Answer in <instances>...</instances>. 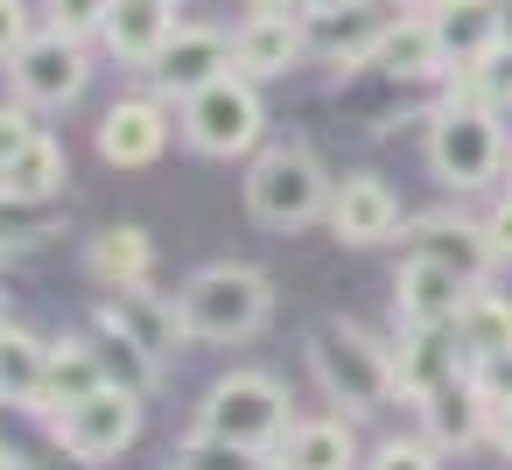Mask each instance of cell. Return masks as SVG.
Masks as SVG:
<instances>
[{
	"mask_svg": "<svg viewBox=\"0 0 512 470\" xmlns=\"http://www.w3.org/2000/svg\"><path fill=\"white\" fill-rule=\"evenodd\" d=\"M456 344H463V358L470 365H484V358H498V351H512V302L505 295H491L484 281L470 288V302L456 309Z\"/></svg>",
	"mask_w": 512,
	"mask_h": 470,
	"instance_id": "obj_25",
	"label": "cell"
},
{
	"mask_svg": "<svg viewBox=\"0 0 512 470\" xmlns=\"http://www.w3.org/2000/svg\"><path fill=\"white\" fill-rule=\"evenodd\" d=\"M351 8H365V0H302V15H309V22H323V15H351Z\"/></svg>",
	"mask_w": 512,
	"mask_h": 470,
	"instance_id": "obj_38",
	"label": "cell"
},
{
	"mask_svg": "<svg viewBox=\"0 0 512 470\" xmlns=\"http://www.w3.org/2000/svg\"><path fill=\"white\" fill-rule=\"evenodd\" d=\"M498 36H505V50H512V0H498Z\"/></svg>",
	"mask_w": 512,
	"mask_h": 470,
	"instance_id": "obj_39",
	"label": "cell"
},
{
	"mask_svg": "<svg viewBox=\"0 0 512 470\" xmlns=\"http://www.w3.org/2000/svg\"><path fill=\"white\" fill-rule=\"evenodd\" d=\"M393 365H400V393L407 400H428V393H442L449 379H463V344H456V330H421V323H400V351H393Z\"/></svg>",
	"mask_w": 512,
	"mask_h": 470,
	"instance_id": "obj_16",
	"label": "cell"
},
{
	"mask_svg": "<svg viewBox=\"0 0 512 470\" xmlns=\"http://www.w3.org/2000/svg\"><path fill=\"white\" fill-rule=\"evenodd\" d=\"M85 274L113 295V288H148V274H155V246H148V232L141 225H106V232H92V246H85Z\"/></svg>",
	"mask_w": 512,
	"mask_h": 470,
	"instance_id": "obj_19",
	"label": "cell"
},
{
	"mask_svg": "<svg viewBox=\"0 0 512 470\" xmlns=\"http://www.w3.org/2000/svg\"><path fill=\"white\" fill-rule=\"evenodd\" d=\"M407 260H435V267H456L463 281H484V267H491L498 253H491L484 225L435 211V218H414V232H407Z\"/></svg>",
	"mask_w": 512,
	"mask_h": 470,
	"instance_id": "obj_15",
	"label": "cell"
},
{
	"mask_svg": "<svg viewBox=\"0 0 512 470\" xmlns=\"http://www.w3.org/2000/svg\"><path fill=\"white\" fill-rule=\"evenodd\" d=\"M365 64H379L386 78H428V71H442V43H435V22H428V15L386 22V36L372 43V57H365Z\"/></svg>",
	"mask_w": 512,
	"mask_h": 470,
	"instance_id": "obj_24",
	"label": "cell"
},
{
	"mask_svg": "<svg viewBox=\"0 0 512 470\" xmlns=\"http://www.w3.org/2000/svg\"><path fill=\"white\" fill-rule=\"evenodd\" d=\"M330 176H323V162L302 148V141H281V148H260L253 155V169H246V211H253V225H267V232H302V225H316L323 211H330Z\"/></svg>",
	"mask_w": 512,
	"mask_h": 470,
	"instance_id": "obj_2",
	"label": "cell"
},
{
	"mask_svg": "<svg viewBox=\"0 0 512 470\" xmlns=\"http://www.w3.org/2000/svg\"><path fill=\"white\" fill-rule=\"evenodd\" d=\"M253 8H302V0H253Z\"/></svg>",
	"mask_w": 512,
	"mask_h": 470,
	"instance_id": "obj_40",
	"label": "cell"
},
{
	"mask_svg": "<svg viewBox=\"0 0 512 470\" xmlns=\"http://www.w3.org/2000/svg\"><path fill=\"white\" fill-rule=\"evenodd\" d=\"M106 379H113V372H106V351L64 337V344H50V372H43V400H36V407H43V414H64V407L92 400Z\"/></svg>",
	"mask_w": 512,
	"mask_h": 470,
	"instance_id": "obj_21",
	"label": "cell"
},
{
	"mask_svg": "<svg viewBox=\"0 0 512 470\" xmlns=\"http://www.w3.org/2000/svg\"><path fill=\"white\" fill-rule=\"evenodd\" d=\"M491 442H498V456L512 463V400H505V407H491Z\"/></svg>",
	"mask_w": 512,
	"mask_h": 470,
	"instance_id": "obj_37",
	"label": "cell"
},
{
	"mask_svg": "<svg viewBox=\"0 0 512 470\" xmlns=\"http://www.w3.org/2000/svg\"><path fill=\"white\" fill-rule=\"evenodd\" d=\"M365 470H442V463H435V442H379Z\"/></svg>",
	"mask_w": 512,
	"mask_h": 470,
	"instance_id": "obj_32",
	"label": "cell"
},
{
	"mask_svg": "<svg viewBox=\"0 0 512 470\" xmlns=\"http://www.w3.org/2000/svg\"><path fill=\"white\" fill-rule=\"evenodd\" d=\"M0 330H8V309H0Z\"/></svg>",
	"mask_w": 512,
	"mask_h": 470,
	"instance_id": "obj_41",
	"label": "cell"
},
{
	"mask_svg": "<svg viewBox=\"0 0 512 470\" xmlns=\"http://www.w3.org/2000/svg\"><path fill=\"white\" fill-rule=\"evenodd\" d=\"M169 148V113L155 99H120L106 120H99V155L113 169H155Z\"/></svg>",
	"mask_w": 512,
	"mask_h": 470,
	"instance_id": "obj_14",
	"label": "cell"
},
{
	"mask_svg": "<svg viewBox=\"0 0 512 470\" xmlns=\"http://www.w3.org/2000/svg\"><path fill=\"white\" fill-rule=\"evenodd\" d=\"M176 36V0H113V15H106V43L120 64H155L162 43Z\"/></svg>",
	"mask_w": 512,
	"mask_h": 470,
	"instance_id": "obj_18",
	"label": "cell"
},
{
	"mask_svg": "<svg viewBox=\"0 0 512 470\" xmlns=\"http://www.w3.org/2000/svg\"><path fill=\"white\" fill-rule=\"evenodd\" d=\"M428 169L449 183V190H491L498 169H505V127H498V106L484 99H449L428 127Z\"/></svg>",
	"mask_w": 512,
	"mask_h": 470,
	"instance_id": "obj_4",
	"label": "cell"
},
{
	"mask_svg": "<svg viewBox=\"0 0 512 470\" xmlns=\"http://www.w3.org/2000/svg\"><path fill=\"white\" fill-rule=\"evenodd\" d=\"M50 428H57V442L71 449V463H113V456L141 435V393L106 379L92 400H78V407L50 414Z\"/></svg>",
	"mask_w": 512,
	"mask_h": 470,
	"instance_id": "obj_7",
	"label": "cell"
},
{
	"mask_svg": "<svg viewBox=\"0 0 512 470\" xmlns=\"http://www.w3.org/2000/svg\"><path fill=\"white\" fill-rule=\"evenodd\" d=\"M463 92L484 99V106H512V50H491L484 64L463 71Z\"/></svg>",
	"mask_w": 512,
	"mask_h": 470,
	"instance_id": "obj_29",
	"label": "cell"
},
{
	"mask_svg": "<svg viewBox=\"0 0 512 470\" xmlns=\"http://www.w3.org/2000/svg\"><path fill=\"white\" fill-rule=\"evenodd\" d=\"M8 71H15V92H22V106H71V99L85 92V78H92V64H85V43H78V36H64V29H43V36H29V43L8 57Z\"/></svg>",
	"mask_w": 512,
	"mask_h": 470,
	"instance_id": "obj_8",
	"label": "cell"
},
{
	"mask_svg": "<svg viewBox=\"0 0 512 470\" xmlns=\"http://www.w3.org/2000/svg\"><path fill=\"white\" fill-rule=\"evenodd\" d=\"M64 176H71L64 148L50 134H36L8 169H0V204H50V197H64Z\"/></svg>",
	"mask_w": 512,
	"mask_h": 470,
	"instance_id": "obj_22",
	"label": "cell"
},
{
	"mask_svg": "<svg viewBox=\"0 0 512 470\" xmlns=\"http://www.w3.org/2000/svg\"><path fill=\"white\" fill-rule=\"evenodd\" d=\"M421 407V421H428V442L435 449H463V442H477L484 428H491V400L477 393V379L463 372V379H449L442 393H428V400H414Z\"/></svg>",
	"mask_w": 512,
	"mask_h": 470,
	"instance_id": "obj_20",
	"label": "cell"
},
{
	"mask_svg": "<svg viewBox=\"0 0 512 470\" xmlns=\"http://www.w3.org/2000/svg\"><path fill=\"white\" fill-rule=\"evenodd\" d=\"M309 365H316L323 393L344 400L351 414H379V407L407 400V393H400L393 351H386L379 337H365L358 323H323V330L309 337Z\"/></svg>",
	"mask_w": 512,
	"mask_h": 470,
	"instance_id": "obj_3",
	"label": "cell"
},
{
	"mask_svg": "<svg viewBox=\"0 0 512 470\" xmlns=\"http://www.w3.org/2000/svg\"><path fill=\"white\" fill-rule=\"evenodd\" d=\"M435 43H442V64H456V71H470V64H484L491 50H505V36H498V0H435Z\"/></svg>",
	"mask_w": 512,
	"mask_h": 470,
	"instance_id": "obj_17",
	"label": "cell"
},
{
	"mask_svg": "<svg viewBox=\"0 0 512 470\" xmlns=\"http://www.w3.org/2000/svg\"><path fill=\"white\" fill-rule=\"evenodd\" d=\"M99 351H106V372H113V386H134V393H141V386L155 379V358H148V351H134L127 337H113V330H106V337H99Z\"/></svg>",
	"mask_w": 512,
	"mask_h": 470,
	"instance_id": "obj_31",
	"label": "cell"
},
{
	"mask_svg": "<svg viewBox=\"0 0 512 470\" xmlns=\"http://www.w3.org/2000/svg\"><path fill=\"white\" fill-rule=\"evenodd\" d=\"M169 470H183V463H169Z\"/></svg>",
	"mask_w": 512,
	"mask_h": 470,
	"instance_id": "obj_44",
	"label": "cell"
},
{
	"mask_svg": "<svg viewBox=\"0 0 512 470\" xmlns=\"http://www.w3.org/2000/svg\"><path fill=\"white\" fill-rule=\"evenodd\" d=\"M379 36H386V15L372 8V0H365V8H351V15H323V22H316V43L337 50V57H351V64H365Z\"/></svg>",
	"mask_w": 512,
	"mask_h": 470,
	"instance_id": "obj_27",
	"label": "cell"
},
{
	"mask_svg": "<svg viewBox=\"0 0 512 470\" xmlns=\"http://www.w3.org/2000/svg\"><path fill=\"white\" fill-rule=\"evenodd\" d=\"M36 134H43V127L29 120V106H0V169H8V162H15Z\"/></svg>",
	"mask_w": 512,
	"mask_h": 470,
	"instance_id": "obj_33",
	"label": "cell"
},
{
	"mask_svg": "<svg viewBox=\"0 0 512 470\" xmlns=\"http://www.w3.org/2000/svg\"><path fill=\"white\" fill-rule=\"evenodd\" d=\"M176 463H183V470H267V456H260V449H239V442L204 435V428H190V442L176 449Z\"/></svg>",
	"mask_w": 512,
	"mask_h": 470,
	"instance_id": "obj_28",
	"label": "cell"
},
{
	"mask_svg": "<svg viewBox=\"0 0 512 470\" xmlns=\"http://www.w3.org/2000/svg\"><path fill=\"white\" fill-rule=\"evenodd\" d=\"M470 288H477V281H463L456 267H435V260H407V267H400V281H393V309H400V323H421V330H449V323H456V309L470 302Z\"/></svg>",
	"mask_w": 512,
	"mask_h": 470,
	"instance_id": "obj_13",
	"label": "cell"
},
{
	"mask_svg": "<svg viewBox=\"0 0 512 470\" xmlns=\"http://www.w3.org/2000/svg\"><path fill=\"white\" fill-rule=\"evenodd\" d=\"M0 267H8V246H0Z\"/></svg>",
	"mask_w": 512,
	"mask_h": 470,
	"instance_id": "obj_42",
	"label": "cell"
},
{
	"mask_svg": "<svg viewBox=\"0 0 512 470\" xmlns=\"http://www.w3.org/2000/svg\"><path fill=\"white\" fill-rule=\"evenodd\" d=\"M106 15H113V0H50V29L64 36H106Z\"/></svg>",
	"mask_w": 512,
	"mask_h": 470,
	"instance_id": "obj_30",
	"label": "cell"
},
{
	"mask_svg": "<svg viewBox=\"0 0 512 470\" xmlns=\"http://www.w3.org/2000/svg\"><path fill=\"white\" fill-rule=\"evenodd\" d=\"M302 50H309V29L288 8H253L232 29V71L239 78H281V71L302 64Z\"/></svg>",
	"mask_w": 512,
	"mask_h": 470,
	"instance_id": "obj_9",
	"label": "cell"
},
{
	"mask_svg": "<svg viewBox=\"0 0 512 470\" xmlns=\"http://www.w3.org/2000/svg\"><path fill=\"white\" fill-rule=\"evenodd\" d=\"M330 232L344 239V246H379V239H393L400 232V197L379 183V176H344L337 190H330Z\"/></svg>",
	"mask_w": 512,
	"mask_h": 470,
	"instance_id": "obj_12",
	"label": "cell"
},
{
	"mask_svg": "<svg viewBox=\"0 0 512 470\" xmlns=\"http://www.w3.org/2000/svg\"><path fill=\"white\" fill-rule=\"evenodd\" d=\"M358 463V435L351 421H295L281 435V470H351Z\"/></svg>",
	"mask_w": 512,
	"mask_h": 470,
	"instance_id": "obj_23",
	"label": "cell"
},
{
	"mask_svg": "<svg viewBox=\"0 0 512 470\" xmlns=\"http://www.w3.org/2000/svg\"><path fill=\"white\" fill-rule=\"evenodd\" d=\"M176 316H183V337L190 344H246L267 330L274 316V281L246 260H218V267H197L176 295Z\"/></svg>",
	"mask_w": 512,
	"mask_h": 470,
	"instance_id": "obj_1",
	"label": "cell"
},
{
	"mask_svg": "<svg viewBox=\"0 0 512 470\" xmlns=\"http://www.w3.org/2000/svg\"><path fill=\"white\" fill-rule=\"evenodd\" d=\"M0 470H15V463H0Z\"/></svg>",
	"mask_w": 512,
	"mask_h": 470,
	"instance_id": "obj_43",
	"label": "cell"
},
{
	"mask_svg": "<svg viewBox=\"0 0 512 470\" xmlns=\"http://www.w3.org/2000/svg\"><path fill=\"white\" fill-rule=\"evenodd\" d=\"M484 239H491V253H498V260H512V197L484 218Z\"/></svg>",
	"mask_w": 512,
	"mask_h": 470,
	"instance_id": "obj_36",
	"label": "cell"
},
{
	"mask_svg": "<svg viewBox=\"0 0 512 470\" xmlns=\"http://www.w3.org/2000/svg\"><path fill=\"white\" fill-rule=\"evenodd\" d=\"M470 379H477V393H484L491 407H505V400H512V351H498V358L470 365Z\"/></svg>",
	"mask_w": 512,
	"mask_h": 470,
	"instance_id": "obj_34",
	"label": "cell"
},
{
	"mask_svg": "<svg viewBox=\"0 0 512 470\" xmlns=\"http://www.w3.org/2000/svg\"><path fill=\"white\" fill-rule=\"evenodd\" d=\"M260 127H267V113H260V92H253V78H239V71H225L218 85H204V92H190L183 99V141L197 148V155H246L253 141H260Z\"/></svg>",
	"mask_w": 512,
	"mask_h": 470,
	"instance_id": "obj_6",
	"label": "cell"
},
{
	"mask_svg": "<svg viewBox=\"0 0 512 470\" xmlns=\"http://www.w3.org/2000/svg\"><path fill=\"white\" fill-rule=\"evenodd\" d=\"M43 372H50V344L29 330H0V400L8 407H36L43 400Z\"/></svg>",
	"mask_w": 512,
	"mask_h": 470,
	"instance_id": "obj_26",
	"label": "cell"
},
{
	"mask_svg": "<svg viewBox=\"0 0 512 470\" xmlns=\"http://www.w3.org/2000/svg\"><path fill=\"white\" fill-rule=\"evenodd\" d=\"M225 71H232V36H218V29H176V36L162 43V57L148 64V78H155L169 99H190V92L218 85Z\"/></svg>",
	"mask_w": 512,
	"mask_h": 470,
	"instance_id": "obj_10",
	"label": "cell"
},
{
	"mask_svg": "<svg viewBox=\"0 0 512 470\" xmlns=\"http://www.w3.org/2000/svg\"><path fill=\"white\" fill-rule=\"evenodd\" d=\"M29 43V0H0V57H15Z\"/></svg>",
	"mask_w": 512,
	"mask_h": 470,
	"instance_id": "obj_35",
	"label": "cell"
},
{
	"mask_svg": "<svg viewBox=\"0 0 512 470\" xmlns=\"http://www.w3.org/2000/svg\"><path fill=\"white\" fill-rule=\"evenodd\" d=\"M197 428L267 456V449H281V435H288L295 421H288V393H281L267 372H225V379L197 400Z\"/></svg>",
	"mask_w": 512,
	"mask_h": 470,
	"instance_id": "obj_5",
	"label": "cell"
},
{
	"mask_svg": "<svg viewBox=\"0 0 512 470\" xmlns=\"http://www.w3.org/2000/svg\"><path fill=\"white\" fill-rule=\"evenodd\" d=\"M99 330L127 337V344H134V351H148L155 365L183 344V316H176V302H162L155 288H113V295H106V309H99Z\"/></svg>",
	"mask_w": 512,
	"mask_h": 470,
	"instance_id": "obj_11",
	"label": "cell"
}]
</instances>
